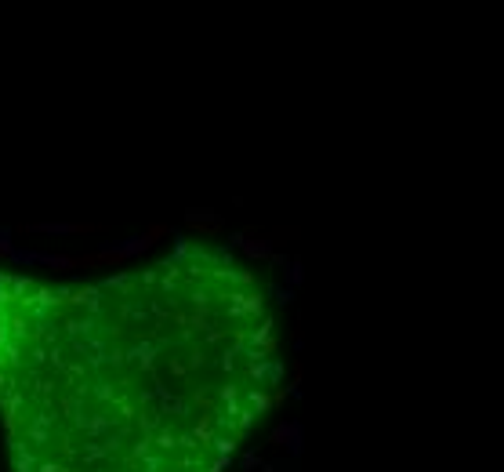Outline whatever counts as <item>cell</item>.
<instances>
[{"mask_svg":"<svg viewBox=\"0 0 504 472\" xmlns=\"http://www.w3.org/2000/svg\"><path fill=\"white\" fill-rule=\"evenodd\" d=\"M243 247H247V254H269V243H262V240H243Z\"/></svg>","mask_w":504,"mask_h":472,"instance_id":"2","label":"cell"},{"mask_svg":"<svg viewBox=\"0 0 504 472\" xmlns=\"http://www.w3.org/2000/svg\"><path fill=\"white\" fill-rule=\"evenodd\" d=\"M243 468H247V472L262 468V458H258V454H247V458H243Z\"/></svg>","mask_w":504,"mask_h":472,"instance_id":"3","label":"cell"},{"mask_svg":"<svg viewBox=\"0 0 504 472\" xmlns=\"http://www.w3.org/2000/svg\"><path fill=\"white\" fill-rule=\"evenodd\" d=\"M272 443H276L280 450H287L290 461H298L301 450H305V429H301V421H280L276 432H272Z\"/></svg>","mask_w":504,"mask_h":472,"instance_id":"1","label":"cell"}]
</instances>
